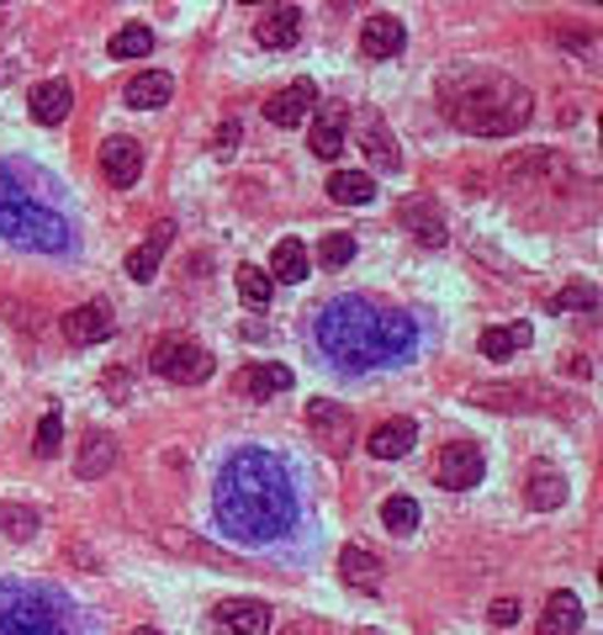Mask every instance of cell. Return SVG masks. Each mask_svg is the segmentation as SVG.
I'll return each mask as SVG.
<instances>
[{
    "label": "cell",
    "instance_id": "1",
    "mask_svg": "<svg viewBox=\"0 0 603 635\" xmlns=\"http://www.w3.org/2000/svg\"><path fill=\"white\" fill-rule=\"evenodd\" d=\"M212 514L223 541L234 545H265L281 541L297 524V483L286 461L265 445H243L217 466L212 483Z\"/></svg>",
    "mask_w": 603,
    "mask_h": 635
},
{
    "label": "cell",
    "instance_id": "2",
    "mask_svg": "<svg viewBox=\"0 0 603 635\" xmlns=\"http://www.w3.org/2000/svg\"><path fill=\"white\" fill-rule=\"evenodd\" d=\"M318 350L339 371H371V365H397L419 350V324L397 307H382L371 297H333L318 313Z\"/></svg>",
    "mask_w": 603,
    "mask_h": 635
},
{
    "label": "cell",
    "instance_id": "3",
    "mask_svg": "<svg viewBox=\"0 0 603 635\" xmlns=\"http://www.w3.org/2000/svg\"><path fill=\"white\" fill-rule=\"evenodd\" d=\"M48 181L22 165V159H0V234L37 254H64L75 243V228L48 196Z\"/></svg>",
    "mask_w": 603,
    "mask_h": 635
},
{
    "label": "cell",
    "instance_id": "4",
    "mask_svg": "<svg viewBox=\"0 0 603 635\" xmlns=\"http://www.w3.org/2000/svg\"><path fill=\"white\" fill-rule=\"evenodd\" d=\"M445 112L471 138H509V133H519L530 122L535 95L524 91L519 80H503V75H466V80H455L445 91Z\"/></svg>",
    "mask_w": 603,
    "mask_h": 635
},
{
    "label": "cell",
    "instance_id": "5",
    "mask_svg": "<svg viewBox=\"0 0 603 635\" xmlns=\"http://www.w3.org/2000/svg\"><path fill=\"white\" fill-rule=\"evenodd\" d=\"M64 599L37 582H0V635H64Z\"/></svg>",
    "mask_w": 603,
    "mask_h": 635
},
{
    "label": "cell",
    "instance_id": "6",
    "mask_svg": "<svg viewBox=\"0 0 603 635\" xmlns=\"http://www.w3.org/2000/svg\"><path fill=\"white\" fill-rule=\"evenodd\" d=\"M149 365L164 382H181V387H202V382H212V371H217L212 350H202V344L185 339V333H164L149 350Z\"/></svg>",
    "mask_w": 603,
    "mask_h": 635
},
{
    "label": "cell",
    "instance_id": "7",
    "mask_svg": "<svg viewBox=\"0 0 603 635\" xmlns=\"http://www.w3.org/2000/svg\"><path fill=\"white\" fill-rule=\"evenodd\" d=\"M487 472V461L477 445H466V440H455V445H445L440 451V461H434V477H440V487H451V492H466V487H477Z\"/></svg>",
    "mask_w": 603,
    "mask_h": 635
},
{
    "label": "cell",
    "instance_id": "8",
    "mask_svg": "<svg viewBox=\"0 0 603 635\" xmlns=\"http://www.w3.org/2000/svg\"><path fill=\"white\" fill-rule=\"evenodd\" d=\"M59 329H64V339L69 344H101V339H112L117 333V318H112V307L106 303H80V307H69L59 318Z\"/></svg>",
    "mask_w": 603,
    "mask_h": 635
},
{
    "label": "cell",
    "instance_id": "9",
    "mask_svg": "<svg viewBox=\"0 0 603 635\" xmlns=\"http://www.w3.org/2000/svg\"><path fill=\"white\" fill-rule=\"evenodd\" d=\"M402 48H408V27H402V16H392V11L365 16V27H361V54H365V59H397Z\"/></svg>",
    "mask_w": 603,
    "mask_h": 635
},
{
    "label": "cell",
    "instance_id": "10",
    "mask_svg": "<svg viewBox=\"0 0 603 635\" xmlns=\"http://www.w3.org/2000/svg\"><path fill=\"white\" fill-rule=\"evenodd\" d=\"M217 625L228 635H271L275 609L265 599H223L217 604Z\"/></svg>",
    "mask_w": 603,
    "mask_h": 635
},
{
    "label": "cell",
    "instance_id": "11",
    "mask_svg": "<svg viewBox=\"0 0 603 635\" xmlns=\"http://www.w3.org/2000/svg\"><path fill=\"white\" fill-rule=\"evenodd\" d=\"M101 170L112 185H138L144 175V144L138 138H106L101 144Z\"/></svg>",
    "mask_w": 603,
    "mask_h": 635
},
{
    "label": "cell",
    "instance_id": "12",
    "mask_svg": "<svg viewBox=\"0 0 603 635\" xmlns=\"http://www.w3.org/2000/svg\"><path fill=\"white\" fill-rule=\"evenodd\" d=\"M307 429L318 434V445H329V451H350V413L329 402V397H312L307 402Z\"/></svg>",
    "mask_w": 603,
    "mask_h": 635
},
{
    "label": "cell",
    "instance_id": "13",
    "mask_svg": "<svg viewBox=\"0 0 603 635\" xmlns=\"http://www.w3.org/2000/svg\"><path fill=\"white\" fill-rule=\"evenodd\" d=\"M312 101H318L312 80H292L286 91H275L271 101H265V117H271L275 127H302L307 112H312Z\"/></svg>",
    "mask_w": 603,
    "mask_h": 635
},
{
    "label": "cell",
    "instance_id": "14",
    "mask_svg": "<svg viewBox=\"0 0 603 635\" xmlns=\"http://www.w3.org/2000/svg\"><path fill=\"white\" fill-rule=\"evenodd\" d=\"M297 37H302L297 5H271V11H260V22H254V43H260V48H292Z\"/></svg>",
    "mask_w": 603,
    "mask_h": 635
},
{
    "label": "cell",
    "instance_id": "15",
    "mask_svg": "<svg viewBox=\"0 0 603 635\" xmlns=\"http://www.w3.org/2000/svg\"><path fill=\"white\" fill-rule=\"evenodd\" d=\"M32 106V122H43V127H54V122L69 117V106H75V86L69 80H37L27 95Z\"/></svg>",
    "mask_w": 603,
    "mask_h": 635
},
{
    "label": "cell",
    "instance_id": "16",
    "mask_svg": "<svg viewBox=\"0 0 603 635\" xmlns=\"http://www.w3.org/2000/svg\"><path fill=\"white\" fill-rule=\"evenodd\" d=\"M170 239H175V223H153L149 234H144V243L127 254V275H133V281H153L159 260L170 254Z\"/></svg>",
    "mask_w": 603,
    "mask_h": 635
},
{
    "label": "cell",
    "instance_id": "17",
    "mask_svg": "<svg viewBox=\"0 0 603 635\" xmlns=\"http://www.w3.org/2000/svg\"><path fill=\"white\" fill-rule=\"evenodd\" d=\"M397 217H402V228H408V234H413L423 249H440V243H445V217L434 212V202H429V196H413V202H402V212H397Z\"/></svg>",
    "mask_w": 603,
    "mask_h": 635
},
{
    "label": "cell",
    "instance_id": "18",
    "mask_svg": "<svg viewBox=\"0 0 603 635\" xmlns=\"http://www.w3.org/2000/svg\"><path fill=\"white\" fill-rule=\"evenodd\" d=\"M117 466V440L106 434V429H86V440H80V455H75V472L91 483V477H106Z\"/></svg>",
    "mask_w": 603,
    "mask_h": 635
},
{
    "label": "cell",
    "instance_id": "19",
    "mask_svg": "<svg viewBox=\"0 0 603 635\" xmlns=\"http://www.w3.org/2000/svg\"><path fill=\"white\" fill-rule=\"evenodd\" d=\"M413 440H419V429H413V419H387L371 429V440H365V451L376 455V461H397V455L413 451Z\"/></svg>",
    "mask_w": 603,
    "mask_h": 635
},
{
    "label": "cell",
    "instance_id": "20",
    "mask_svg": "<svg viewBox=\"0 0 603 635\" xmlns=\"http://www.w3.org/2000/svg\"><path fill=\"white\" fill-rule=\"evenodd\" d=\"M339 572H344L350 588L376 593V588H382V556H376V551H365V545H344V551H339Z\"/></svg>",
    "mask_w": 603,
    "mask_h": 635
},
{
    "label": "cell",
    "instance_id": "21",
    "mask_svg": "<svg viewBox=\"0 0 603 635\" xmlns=\"http://www.w3.org/2000/svg\"><path fill=\"white\" fill-rule=\"evenodd\" d=\"M170 95H175V75H164V69H144L127 80V106H138V112L170 106Z\"/></svg>",
    "mask_w": 603,
    "mask_h": 635
},
{
    "label": "cell",
    "instance_id": "22",
    "mask_svg": "<svg viewBox=\"0 0 603 635\" xmlns=\"http://www.w3.org/2000/svg\"><path fill=\"white\" fill-rule=\"evenodd\" d=\"M239 393L243 397H275V393H292V371L275 361H254L239 371Z\"/></svg>",
    "mask_w": 603,
    "mask_h": 635
},
{
    "label": "cell",
    "instance_id": "23",
    "mask_svg": "<svg viewBox=\"0 0 603 635\" xmlns=\"http://www.w3.org/2000/svg\"><path fill=\"white\" fill-rule=\"evenodd\" d=\"M577 625H582V599L577 593H550L545 599V614H541V635H577Z\"/></svg>",
    "mask_w": 603,
    "mask_h": 635
},
{
    "label": "cell",
    "instance_id": "24",
    "mask_svg": "<svg viewBox=\"0 0 603 635\" xmlns=\"http://www.w3.org/2000/svg\"><path fill=\"white\" fill-rule=\"evenodd\" d=\"M307 149L318 154V159H339L344 154V112L329 106L323 117L312 122V133H307Z\"/></svg>",
    "mask_w": 603,
    "mask_h": 635
},
{
    "label": "cell",
    "instance_id": "25",
    "mask_svg": "<svg viewBox=\"0 0 603 635\" xmlns=\"http://www.w3.org/2000/svg\"><path fill=\"white\" fill-rule=\"evenodd\" d=\"M524 498H530V509H561V498H567V477H561L556 466H535V472H530V483H524Z\"/></svg>",
    "mask_w": 603,
    "mask_h": 635
},
{
    "label": "cell",
    "instance_id": "26",
    "mask_svg": "<svg viewBox=\"0 0 603 635\" xmlns=\"http://www.w3.org/2000/svg\"><path fill=\"white\" fill-rule=\"evenodd\" d=\"M530 339H535V329H530V324L487 329L482 333V355H487V361H509V355H519V350H530Z\"/></svg>",
    "mask_w": 603,
    "mask_h": 635
},
{
    "label": "cell",
    "instance_id": "27",
    "mask_svg": "<svg viewBox=\"0 0 603 635\" xmlns=\"http://www.w3.org/2000/svg\"><path fill=\"white\" fill-rule=\"evenodd\" d=\"M329 196L344 202V207H365L376 196V181L365 170H339V175H329Z\"/></svg>",
    "mask_w": 603,
    "mask_h": 635
},
{
    "label": "cell",
    "instance_id": "28",
    "mask_svg": "<svg viewBox=\"0 0 603 635\" xmlns=\"http://www.w3.org/2000/svg\"><path fill=\"white\" fill-rule=\"evenodd\" d=\"M37 530H43V514H37V509H27V503H0V535L27 545Z\"/></svg>",
    "mask_w": 603,
    "mask_h": 635
},
{
    "label": "cell",
    "instance_id": "29",
    "mask_svg": "<svg viewBox=\"0 0 603 635\" xmlns=\"http://www.w3.org/2000/svg\"><path fill=\"white\" fill-rule=\"evenodd\" d=\"M271 275H275V281H307V243H302V239H281V243H275Z\"/></svg>",
    "mask_w": 603,
    "mask_h": 635
},
{
    "label": "cell",
    "instance_id": "30",
    "mask_svg": "<svg viewBox=\"0 0 603 635\" xmlns=\"http://www.w3.org/2000/svg\"><path fill=\"white\" fill-rule=\"evenodd\" d=\"M365 154H371V165H376V170H397V165H402L397 138L382 127V122H371V127H365Z\"/></svg>",
    "mask_w": 603,
    "mask_h": 635
},
{
    "label": "cell",
    "instance_id": "31",
    "mask_svg": "<svg viewBox=\"0 0 603 635\" xmlns=\"http://www.w3.org/2000/svg\"><path fill=\"white\" fill-rule=\"evenodd\" d=\"M234 281H239V297H243L249 307H271L275 281L260 271V265H239V275H234Z\"/></svg>",
    "mask_w": 603,
    "mask_h": 635
},
{
    "label": "cell",
    "instance_id": "32",
    "mask_svg": "<svg viewBox=\"0 0 603 635\" xmlns=\"http://www.w3.org/2000/svg\"><path fill=\"white\" fill-rule=\"evenodd\" d=\"M112 59H149L153 54V32L149 27H122V32H112Z\"/></svg>",
    "mask_w": 603,
    "mask_h": 635
},
{
    "label": "cell",
    "instance_id": "33",
    "mask_svg": "<svg viewBox=\"0 0 603 635\" xmlns=\"http://www.w3.org/2000/svg\"><path fill=\"white\" fill-rule=\"evenodd\" d=\"M382 524H387L392 535H413V530H419V503H413V498H402V492L387 498V503H382Z\"/></svg>",
    "mask_w": 603,
    "mask_h": 635
},
{
    "label": "cell",
    "instance_id": "34",
    "mask_svg": "<svg viewBox=\"0 0 603 635\" xmlns=\"http://www.w3.org/2000/svg\"><path fill=\"white\" fill-rule=\"evenodd\" d=\"M550 313H599V292L588 281H572V286H561L550 297Z\"/></svg>",
    "mask_w": 603,
    "mask_h": 635
},
{
    "label": "cell",
    "instance_id": "35",
    "mask_svg": "<svg viewBox=\"0 0 603 635\" xmlns=\"http://www.w3.org/2000/svg\"><path fill=\"white\" fill-rule=\"evenodd\" d=\"M318 260H323V265H333V271H339V265H350V260H355V239H350V234H323V243H318Z\"/></svg>",
    "mask_w": 603,
    "mask_h": 635
},
{
    "label": "cell",
    "instance_id": "36",
    "mask_svg": "<svg viewBox=\"0 0 603 635\" xmlns=\"http://www.w3.org/2000/svg\"><path fill=\"white\" fill-rule=\"evenodd\" d=\"M239 144H243V127L228 117L217 133H212V159H234V154H239Z\"/></svg>",
    "mask_w": 603,
    "mask_h": 635
},
{
    "label": "cell",
    "instance_id": "37",
    "mask_svg": "<svg viewBox=\"0 0 603 635\" xmlns=\"http://www.w3.org/2000/svg\"><path fill=\"white\" fill-rule=\"evenodd\" d=\"M59 440H64V419L59 413H43V423H37V445H32V451L48 461V455L59 451Z\"/></svg>",
    "mask_w": 603,
    "mask_h": 635
},
{
    "label": "cell",
    "instance_id": "38",
    "mask_svg": "<svg viewBox=\"0 0 603 635\" xmlns=\"http://www.w3.org/2000/svg\"><path fill=\"white\" fill-rule=\"evenodd\" d=\"M513 620H519V604H513V599H498V604H492V625H513Z\"/></svg>",
    "mask_w": 603,
    "mask_h": 635
},
{
    "label": "cell",
    "instance_id": "39",
    "mask_svg": "<svg viewBox=\"0 0 603 635\" xmlns=\"http://www.w3.org/2000/svg\"><path fill=\"white\" fill-rule=\"evenodd\" d=\"M133 635H159V631H149V625H144V631H133Z\"/></svg>",
    "mask_w": 603,
    "mask_h": 635
},
{
    "label": "cell",
    "instance_id": "40",
    "mask_svg": "<svg viewBox=\"0 0 603 635\" xmlns=\"http://www.w3.org/2000/svg\"><path fill=\"white\" fill-rule=\"evenodd\" d=\"M361 635H382V631H361Z\"/></svg>",
    "mask_w": 603,
    "mask_h": 635
}]
</instances>
